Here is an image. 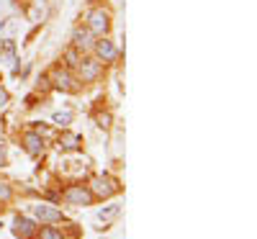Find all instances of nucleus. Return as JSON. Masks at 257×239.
Here are the masks:
<instances>
[{
  "instance_id": "6",
  "label": "nucleus",
  "mask_w": 257,
  "mask_h": 239,
  "mask_svg": "<svg viewBox=\"0 0 257 239\" xmlns=\"http://www.w3.org/2000/svg\"><path fill=\"white\" fill-rule=\"evenodd\" d=\"M54 88L57 90H62V93H77V77L67 70V67H62V70H57L54 72Z\"/></svg>"
},
{
  "instance_id": "18",
  "label": "nucleus",
  "mask_w": 257,
  "mask_h": 239,
  "mask_svg": "<svg viewBox=\"0 0 257 239\" xmlns=\"http://www.w3.org/2000/svg\"><path fill=\"white\" fill-rule=\"evenodd\" d=\"M95 121H98V126H100V129H108V126H111V113H98V116H95Z\"/></svg>"
},
{
  "instance_id": "13",
  "label": "nucleus",
  "mask_w": 257,
  "mask_h": 239,
  "mask_svg": "<svg viewBox=\"0 0 257 239\" xmlns=\"http://www.w3.org/2000/svg\"><path fill=\"white\" fill-rule=\"evenodd\" d=\"M118 211H121L118 203H113V206H108V208H100V211H98V219H100V221H108V219H113V216H118Z\"/></svg>"
},
{
  "instance_id": "12",
  "label": "nucleus",
  "mask_w": 257,
  "mask_h": 239,
  "mask_svg": "<svg viewBox=\"0 0 257 239\" xmlns=\"http://www.w3.org/2000/svg\"><path fill=\"white\" fill-rule=\"evenodd\" d=\"M36 239H64V234H62V229H57V226L47 224V226H41V231H39V236H36Z\"/></svg>"
},
{
  "instance_id": "19",
  "label": "nucleus",
  "mask_w": 257,
  "mask_h": 239,
  "mask_svg": "<svg viewBox=\"0 0 257 239\" xmlns=\"http://www.w3.org/2000/svg\"><path fill=\"white\" fill-rule=\"evenodd\" d=\"M6 108H8V93H6L3 88H0V113H3Z\"/></svg>"
},
{
  "instance_id": "11",
  "label": "nucleus",
  "mask_w": 257,
  "mask_h": 239,
  "mask_svg": "<svg viewBox=\"0 0 257 239\" xmlns=\"http://www.w3.org/2000/svg\"><path fill=\"white\" fill-rule=\"evenodd\" d=\"M82 147V137L75 134V132H62L59 137V149L62 152H77Z\"/></svg>"
},
{
  "instance_id": "20",
  "label": "nucleus",
  "mask_w": 257,
  "mask_h": 239,
  "mask_svg": "<svg viewBox=\"0 0 257 239\" xmlns=\"http://www.w3.org/2000/svg\"><path fill=\"white\" fill-rule=\"evenodd\" d=\"M8 165V149H6V144H0V167H6Z\"/></svg>"
},
{
  "instance_id": "8",
  "label": "nucleus",
  "mask_w": 257,
  "mask_h": 239,
  "mask_svg": "<svg viewBox=\"0 0 257 239\" xmlns=\"http://www.w3.org/2000/svg\"><path fill=\"white\" fill-rule=\"evenodd\" d=\"M93 44H95V36L88 31V26H77L72 31V47L77 52H93Z\"/></svg>"
},
{
  "instance_id": "7",
  "label": "nucleus",
  "mask_w": 257,
  "mask_h": 239,
  "mask_svg": "<svg viewBox=\"0 0 257 239\" xmlns=\"http://www.w3.org/2000/svg\"><path fill=\"white\" fill-rule=\"evenodd\" d=\"M11 231H13V236H18V239H34V234H36V224L29 219V216H16L13 219V224H11Z\"/></svg>"
},
{
  "instance_id": "4",
  "label": "nucleus",
  "mask_w": 257,
  "mask_h": 239,
  "mask_svg": "<svg viewBox=\"0 0 257 239\" xmlns=\"http://www.w3.org/2000/svg\"><path fill=\"white\" fill-rule=\"evenodd\" d=\"M103 75V62L95 57H80L77 62V82H95Z\"/></svg>"
},
{
  "instance_id": "21",
  "label": "nucleus",
  "mask_w": 257,
  "mask_h": 239,
  "mask_svg": "<svg viewBox=\"0 0 257 239\" xmlns=\"http://www.w3.org/2000/svg\"><path fill=\"white\" fill-rule=\"evenodd\" d=\"M0 208H3V206H0Z\"/></svg>"
},
{
  "instance_id": "5",
  "label": "nucleus",
  "mask_w": 257,
  "mask_h": 239,
  "mask_svg": "<svg viewBox=\"0 0 257 239\" xmlns=\"http://www.w3.org/2000/svg\"><path fill=\"white\" fill-rule=\"evenodd\" d=\"M93 54H95L98 62H105V64L116 62V57H118V52H116V47H113V41H111V39H105V36H103V39H95Z\"/></svg>"
},
{
  "instance_id": "16",
  "label": "nucleus",
  "mask_w": 257,
  "mask_h": 239,
  "mask_svg": "<svg viewBox=\"0 0 257 239\" xmlns=\"http://www.w3.org/2000/svg\"><path fill=\"white\" fill-rule=\"evenodd\" d=\"M11 195H13L11 185H8V183H3V180H0V203H6V201L11 198Z\"/></svg>"
},
{
  "instance_id": "17",
  "label": "nucleus",
  "mask_w": 257,
  "mask_h": 239,
  "mask_svg": "<svg viewBox=\"0 0 257 239\" xmlns=\"http://www.w3.org/2000/svg\"><path fill=\"white\" fill-rule=\"evenodd\" d=\"M13 49H16V41H13V39H6V41H3V49H0V52H3L6 57H13Z\"/></svg>"
},
{
  "instance_id": "14",
  "label": "nucleus",
  "mask_w": 257,
  "mask_h": 239,
  "mask_svg": "<svg viewBox=\"0 0 257 239\" xmlns=\"http://www.w3.org/2000/svg\"><path fill=\"white\" fill-rule=\"evenodd\" d=\"M52 121H54L57 126H67V124L72 121V113H70V111H57V113L52 116Z\"/></svg>"
},
{
  "instance_id": "3",
  "label": "nucleus",
  "mask_w": 257,
  "mask_h": 239,
  "mask_svg": "<svg viewBox=\"0 0 257 239\" xmlns=\"http://www.w3.org/2000/svg\"><path fill=\"white\" fill-rule=\"evenodd\" d=\"M88 31L93 36H98V39L108 36V31H111V13L103 11V8H93L88 13Z\"/></svg>"
},
{
  "instance_id": "10",
  "label": "nucleus",
  "mask_w": 257,
  "mask_h": 239,
  "mask_svg": "<svg viewBox=\"0 0 257 239\" xmlns=\"http://www.w3.org/2000/svg\"><path fill=\"white\" fill-rule=\"evenodd\" d=\"M24 149L31 157H39L41 152H44V137H41L39 132H26L24 134Z\"/></svg>"
},
{
  "instance_id": "9",
  "label": "nucleus",
  "mask_w": 257,
  "mask_h": 239,
  "mask_svg": "<svg viewBox=\"0 0 257 239\" xmlns=\"http://www.w3.org/2000/svg\"><path fill=\"white\" fill-rule=\"evenodd\" d=\"M34 216H36L39 221H44V224H54V221H62V219H64L62 211L54 208V206H49V203H39V206H34Z\"/></svg>"
},
{
  "instance_id": "15",
  "label": "nucleus",
  "mask_w": 257,
  "mask_h": 239,
  "mask_svg": "<svg viewBox=\"0 0 257 239\" xmlns=\"http://www.w3.org/2000/svg\"><path fill=\"white\" fill-rule=\"evenodd\" d=\"M80 52L72 47V49H67V52H64V59H67V67H77V62H80Z\"/></svg>"
},
{
  "instance_id": "2",
  "label": "nucleus",
  "mask_w": 257,
  "mask_h": 239,
  "mask_svg": "<svg viewBox=\"0 0 257 239\" xmlns=\"http://www.w3.org/2000/svg\"><path fill=\"white\" fill-rule=\"evenodd\" d=\"M90 193H93V198H111V195H116L118 190H121V185H118V180L116 178H111V175H95L93 180H90Z\"/></svg>"
},
{
  "instance_id": "1",
  "label": "nucleus",
  "mask_w": 257,
  "mask_h": 239,
  "mask_svg": "<svg viewBox=\"0 0 257 239\" xmlns=\"http://www.w3.org/2000/svg\"><path fill=\"white\" fill-rule=\"evenodd\" d=\"M62 201L67 206H75V208H82V206H90L95 198L88 185H70L62 190Z\"/></svg>"
}]
</instances>
